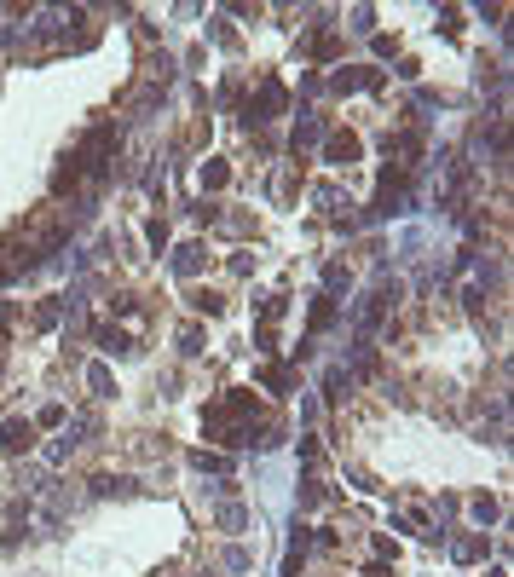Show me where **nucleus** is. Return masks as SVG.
Returning a JSON list of instances; mask_svg holds the SVG:
<instances>
[{"label": "nucleus", "mask_w": 514, "mask_h": 577, "mask_svg": "<svg viewBox=\"0 0 514 577\" xmlns=\"http://www.w3.org/2000/svg\"><path fill=\"white\" fill-rule=\"evenodd\" d=\"M29 445H35V427H29V422H6V427H0V451L18 456V451H29Z\"/></svg>", "instance_id": "obj_1"}, {"label": "nucleus", "mask_w": 514, "mask_h": 577, "mask_svg": "<svg viewBox=\"0 0 514 577\" xmlns=\"http://www.w3.org/2000/svg\"><path fill=\"white\" fill-rule=\"evenodd\" d=\"M272 110H283V87H278V81H266V87H261V99L248 104V121H266Z\"/></svg>", "instance_id": "obj_2"}, {"label": "nucleus", "mask_w": 514, "mask_h": 577, "mask_svg": "<svg viewBox=\"0 0 514 577\" xmlns=\"http://www.w3.org/2000/svg\"><path fill=\"white\" fill-rule=\"evenodd\" d=\"M324 156H329V162H359V139H353V133H335Z\"/></svg>", "instance_id": "obj_3"}, {"label": "nucleus", "mask_w": 514, "mask_h": 577, "mask_svg": "<svg viewBox=\"0 0 514 577\" xmlns=\"http://www.w3.org/2000/svg\"><path fill=\"white\" fill-rule=\"evenodd\" d=\"M261 381H266L272 392H289V370H283V364H266V370H261Z\"/></svg>", "instance_id": "obj_4"}, {"label": "nucleus", "mask_w": 514, "mask_h": 577, "mask_svg": "<svg viewBox=\"0 0 514 577\" xmlns=\"http://www.w3.org/2000/svg\"><path fill=\"white\" fill-rule=\"evenodd\" d=\"M318 133H324L318 121H301V127H295V150H307V145H318Z\"/></svg>", "instance_id": "obj_5"}, {"label": "nucleus", "mask_w": 514, "mask_h": 577, "mask_svg": "<svg viewBox=\"0 0 514 577\" xmlns=\"http://www.w3.org/2000/svg\"><path fill=\"white\" fill-rule=\"evenodd\" d=\"M480 554H486V537H462L456 543V560H480Z\"/></svg>", "instance_id": "obj_6"}, {"label": "nucleus", "mask_w": 514, "mask_h": 577, "mask_svg": "<svg viewBox=\"0 0 514 577\" xmlns=\"http://www.w3.org/2000/svg\"><path fill=\"white\" fill-rule=\"evenodd\" d=\"M329 318H335V306H329V295H324V300H318V306H312V329H324V324H329Z\"/></svg>", "instance_id": "obj_7"}, {"label": "nucleus", "mask_w": 514, "mask_h": 577, "mask_svg": "<svg viewBox=\"0 0 514 577\" xmlns=\"http://www.w3.org/2000/svg\"><path fill=\"white\" fill-rule=\"evenodd\" d=\"M197 265H202V248H197V243L180 248V272H197Z\"/></svg>", "instance_id": "obj_8"}]
</instances>
